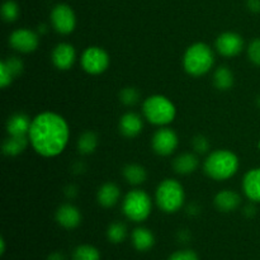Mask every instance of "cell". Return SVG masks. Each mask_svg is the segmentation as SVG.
Segmentation results:
<instances>
[{
	"label": "cell",
	"instance_id": "27",
	"mask_svg": "<svg viewBox=\"0 0 260 260\" xmlns=\"http://www.w3.org/2000/svg\"><path fill=\"white\" fill-rule=\"evenodd\" d=\"M2 15L5 22H14L19 15V7L15 2L8 0L2 7Z\"/></svg>",
	"mask_w": 260,
	"mask_h": 260
},
{
	"label": "cell",
	"instance_id": "31",
	"mask_svg": "<svg viewBox=\"0 0 260 260\" xmlns=\"http://www.w3.org/2000/svg\"><path fill=\"white\" fill-rule=\"evenodd\" d=\"M13 79L14 78L12 76V74L9 73V70L7 69L5 63L2 61V63H0V86H2V88H7V86L12 83Z\"/></svg>",
	"mask_w": 260,
	"mask_h": 260
},
{
	"label": "cell",
	"instance_id": "34",
	"mask_svg": "<svg viewBox=\"0 0 260 260\" xmlns=\"http://www.w3.org/2000/svg\"><path fill=\"white\" fill-rule=\"evenodd\" d=\"M248 8L253 13H260V0H248Z\"/></svg>",
	"mask_w": 260,
	"mask_h": 260
},
{
	"label": "cell",
	"instance_id": "23",
	"mask_svg": "<svg viewBox=\"0 0 260 260\" xmlns=\"http://www.w3.org/2000/svg\"><path fill=\"white\" fill-rule=\"evenodd\" d=\"M213 84L220 90H229L234 85V75L228 68H218L213 76Z\"/></svg>",
	"mask_w": 260,
	"mask_h": 260
},
{
	"label": "cell",
	"instance_id": "17",
	"mask_svg": "<svg viewBox=\"0 0 260 260\" xmlns=\"http://www.w3.org/2000/svg\"><path fill=\"white\" fill-rule=\"evenodd\" d=\"M241 198L233 190H222L215 198V205L222 212H231L240 206Z\"/></svg>",
	"mask_w": 260,
	"mask_h": 260
},
{
	"label": "cell",
	"instance_id": "21",
	"mask_svg": "<svg viewBox=\"0 0 260 260\" xmlns=\"http://www.w3.org/2000/svg\"><path fill=\"white\" fill-rule=\"evenodd\" d=\"M28 140L25 136H9L3 144V152L8 156H17L25 150Z\"/></svg>",
	"mask_w": 260,
	"mask_h": 260
},
{
	"label": "cell",
	"instance_id": "39",
	"mask_svg": "<svg viewBox=\"0 0 260 260\" xmlns=\"http://www.w3.org/2000/svg\"><path fill=\"white\" fill-rule=\"evenodd\" d=\"M258 104H259V107H260V96H259V99H258Z\"/></svg>",
	"mask_w": 260,
	"mask_h": 260
},
{
	"label": "cell",
	"instance_id": "12",
	"mask_svg": "<svg viewBox=\"0 0 260 260\" xmlns=\"http://www.w3.org/2000/svg\"><path fill=\"white\" fill-rule=\"evenodd\" d=\"M76 58L75 50L69 43H60L52 51V62L60 70H69Z\"/></svg>",
	"mask_w": 260,
	"mask_h": 260
},
{
	"label": "cell",
	"instance_id": "38",
	"mask_svg": "<svg viewBox=\"0 0 260 260\" xmlns=\"http://www.w3.org/2000/svg\"><path fill=\"white\" fill-rule=\"evenodd\" d=\"M4 249H5V244H4V240L2 239V253H4Z\"/></svg>",
	"mask_w": 260,
	"mask_h": 260
},
{
	"label": "cell",
	"instance_id": "36",
	"mask_svg": "<svg viewBox=\"0 0 260 260\" xmlns=\"http://www.w3.org/2000/svg\"><path fill=\"white\" fill-rule=\"evenodd\" d=\"M47 260H65V259H63L62 254H60V253H53V254H51L50 256H48Z\"/></svg>",
	"mask_w": 260,
	"mask_h": 260
},
{
	"label": "cell",
	"instance_id": "29",
	"mask_svg": "<svg viewBox=\"0 0 260 260\" xmlns=\"http://www.w3.org/2000/svg\"><path fill=\"white\" fill-rule=\"evenodd\" d=\"M248 56L254 65L260 66V38H256L249 45Z\"/></svg>",
	"mask_w": 260,
	"mask_h": 260
},
{
	"label": "cell",
	"instance_id": "1",
	"mask_svg": "<svg viewBox=\"0 0 260 260\" xmlns=\"http://www.w3.org/2000/svg\"><path fill=\"white\" fill-rule=\"evenodd\" d=\"M28 139L40 155L45 157L56 156L68 145L69 126L58 114L43 112L32 119Z\"/></svg>",
	"mask_w": 260,
	"mask_h": 260
},
{
	"label": "cell",
	"instance_id": "40",
	"mask_svg": "<svg viewBox=\"0 0 260 260\" xmlns=\"http://www.w3.org/2000/svg\"><path fill=\"white\" fill-rule=\"evenodd\" d=\"M259 149H260V142H259Z\"/></svg>",
	"mask_w": 260,
	"mask_h": 260
},
{
	"label": "cell",
	"instance_id": "13",
	"mask_svg": "<svg viewBox=\"0 0 260 260\" xmlns=\"http://www.w3.org/2000/svg\"><path fill=\"white\" fill-rule=\"evenodd\" d=\"M56 221L65 229H75L81 222L80 211L73 205H62L56 212Z\"/></svg>",
	"mask_w": 260,
	"mask_h": 260
},
{
	"label": "cell",
	"instance_id": "11",
	"mask_svg": "<svg viewBox=\"0 0 260 260\" xmlns=\"http://www.w3.org/2000/svg\"><path fill=\"white\" fill-rule=\"evenodd\" d=\"M38 36L29 29H17L10 35L9 43L20 52H33L38 47Z\"/></svg>",
	"mask_w": 260,
	"mask_h": 260
},
{
	"label": "cell",
	"instance_id": "10",
	"mask_svg": "<svg viewBox=\"0 0 260 260\" xmlns=\"http://www.w3.org/2000/svg\"><path fill=\"white\" fill-rule=\"evenodd\" d=\"M216 48L225 57H234L243 51L244 40L238 33L225 32L218 36L216 41Z\"/></svg>",
	"mask_w": 260,
	"mask_h": 260
},
{
	"label": "cell",
	"instance_id": "18",
	"mask_svg": "<svg viewBox=\"0 0 260 260\" xmlns=\"http://www.w3.org/2000/svg\"><path fill=\"white\" fill-rule=\"evenodd\" d=\"M121 197V190L114 183H107L98 190V202L103 207H113Z\"/></svg>",
	"mask_w": 260,
	"mask_h": 260
},
{
	"label": "cell",
	"instance_id": "25",
	"mask_svg": "<svg viewBox=\"0 0 260 260\" xmlns=\"http://www.w3.org/2000/svg\"><path fill=\"white\" fill-rule=\"evenodd\" d=\"M73 258L74 260H101V254L94 246L80 245L75 249Z\"/></svg>",
	"mask_w": 260,
	"mask_h": 260
},
{
	"label": "cell",
	"instance_id": "28",
	"mask_svg": "<svg viewBox=\"0 0 260 260\" xmlns=\"http://www.w3.org/2000/svg\"><path fill=\"white\" fill-rule=\"evenodd\" d=\"M119 99L124 106H135L140 99V93L135 88H124L119 93Z\"/></svg>",
	"mask_w": 260,
	"mask_h": 260
},
{
	"label": "cell",
	"instance_id": "37",
	"mask_svg": "<svg viewBox=\"0 0 260 260\" xmlns=\"http://www.w3.org/2000/svg\"><path fill=\"white\" fill-rule=\"evenodd\" d=\"M245 215L254 216V215H255V208H254L253 206H248V207L245 208Z\"/></svg>",
	"mask_w": 260,
	"mask_h": 260
},
{
	"label": "cell",
	"instance_id": "4",
	"mask_svg": "<svg viewBox=\"0 0 260 260\" xmlns=\"http://www.w3.org/2000/svg\"><path fill=\"white\" fill-rule=\"evenodd\" d=\"M157 206L167 213H174L184 203V190L182 184L174 179H165L156 189Z\"/></svg>",
	"mask_w": 260,
	"mask_h": 260
},
{
	"label": "cell",
	"instance_id": "20",
	"mask_svg": "<svg viewBox=\"0 0 260 260\" xmlns=\"http://www.w3.org/2000/svg\"><path fill=\"white\" fill-rule=\"evenodd\" d=\"M132 243H134L135 248L137 250L146 251L152 248V245L155 243V239L150 230H147L145 228H137L132 233Z\"/></svg>",
	"mask_w": 260,
	"mask_h": 260
},
{
	"label": "cell",
	"instance_id": "24",
	"mask_svg": "<svg viewBox=\"0 0 260 260\" xmlns=\"http://www.w3.org/2000/svg\"><path fill=\"white\" fill-rule=\"evenodd\" d=\"M98 146V137L94 132H85L78 141V149L81 154H91Z\"/></svg>",
	"mask_w": 260,
	"mask_h": 260
},
{
	"label": "cell",
	"instance_id": "33",
	"mask_svg": "<svg viewBox=\"0 0 260 260\" xmlns=\"http://www.w3.org/2000/svg\"><path fill=\"white\" fill-rule=\"evenodd\" d=\"M169 260H198V256L192 250H180L170 255Z\"/></svg>",
	"mask_w": 260,
	"mask_h": 260
},
{
	"label": "cell",
	"instance_id": "14",
	"mask_svg": "<svg viewBox=\"0 0 260 260\" xmlns=\"http://www.w3.org/2000/svg\"><path fill=\"white\" fill-rule=\"evenodd\" d=\"M142 127H144V123H142L141 117L134 112H129V113L122 116L121 121H119V131L123 136L129 137V139H134L137 135H140Z\"/></svg>",
	"mask_w": 260,
	"mask_h": 260
},
{
	"label": "cell",
	"instance_id": "2",
	"mask_svg": "<svg viewBox=\"0 0 260 260\" xmlns=\"http://www.w3.org/2000/svg\"><path fill=\"white\" fill-rule=\"evenodd\" d=\"M239 169V160L229 150L213 151L205 161V172L215 180H226L234 177Z\"/></svg>",
	"mask_w": 260,
	"mask_h": 260
},
{
	"label": "cell",
	"instance_id": "8",
	"mask_svg": "<svg viewBox=\"0 0 260 260\" xmlns=\"http://www.w3.org/2000/svg\"><path fill=\"white\" fill-rule=\"evenodd\" d=\"M51 22L56 32L61 35H69L75 29V13L69 5L57 4L51 12Z\"/></svg>",
	"mask_w": 260,
	"mask_h": 260
},
{
	"label": "cell",
	"instance_id": "26",
	"mask_svg": "<svg viewBox=\"0 0 260 260\" xmlns=\"http://www.w3.org/2000/svg\"><path fill=\"white\" fill-rule=\"evenodd\" d=\"M126 234H127V229L122 222L112 223V225L108 228V231H107V235H108L109 241H112V243L114 244H118L121 243V241H123L124 238H126Z\"/></svg>",
	"mask_w": 260,
	"mask_h": 260
},
{
	"label": "cell",
	"instance_id": "9",
	"mask_svg": "<svg viewBox=\"0 0 260 260\" xmlns=\"http://www.w3.org/2000/svg\"><path fill=\"white\" fill-rule=\"evenodd\" d=\"M151 144L152 149L156 154L161 155V156H168L177 149L178 136L173 129L160 128L155 132Z\"/></svg>",
	"mask_w": 260,
	"mask_h": 260
},
{
	"label": "cell",
	"instance_id": "6",
	"mask_svg": "<svg viewBox=\"0 0 260 260\" xmlns=\"http://www.w3.org/2000/svg\"><path fill=\"white\" fill-rule=\"evenodd\" d=\"M122 210L127 218L135 222H141L146 220L151 212V200L144 190H131L124 197Z\"/></svg>",
	"mask_w": 260,
	"mask_h": 260
},
{
	"label": "cell",
	"instance_id": "22",
	"mask_svg": "<svg viewBox=\"0 0 260 260\" xmlns=\"http://www.w3.org/2000/svg\"><path fill=\"white\" fill-rule=\"evenodd\" d=\"M123 177L126 178V180L129 183V184L139 185L146 180L147 173L141 165L129 164L127 165V167H124Z\"/></svg>",
	"mask_w": 260,
	"mask_h": 260
},
{
	"label": "cell",
	"instance_id": "35",
	"mask_svg": "<svg viewBox=\"0 0 260 260\" xmlns=\"http://www.w3.org/2000/svg\"><path fill=\"white\" fill-rule=\"evenodd\" d=\"M65 193L69 198H74L76 197V194H78V188H76L75 185H69V187L65 189Z\"/></svg>",
	"mask_w": 260,
	"mask_h": 260
},
{
	"label": "cell",
	"instance_id": "32",
	"mask_svg": "<svg viewBox=\"0 0 260 260\" xmlns=\"http://www.w3.org/2000/svg\"><path fill=\"white\" fill-rule=\"evenodd\" d=\"M193 147L197 152H206L210 149V142L205 136H197L193 140Z\"/></svg>",
	"mask_w": 260,
	"mask_h": 260
},
{
	"label": "cell",
	"instance_id": "16",
	"mask_svg": "<svg viewBox=\"0 0 260 260\" xmlns=\"http://www.w3.org/2000/svg\"><path fill=\"white\" fill-rule=\"evenodd\" d=\"M32 121L24 113L13 114L7 122V131L9 136H25L29 134Z\"/></svg>",
	"mask_w": 260,
	"mask_h": 260
},
{
	"label": "cell",
	"instance_id": "5",
	"mask_svg": "<svg viewBox=\"0 0 260 260\" xmlns=\"http://www.w3.org/2000/svg\"><path fill=\"white\" fill-rule=\"evenodd\" d=\"M144 114L150 123L164 126L174 119L175 107L165 96L152 95L144 102Z\"/></svg>",
	"mask_w": 260,
	"mask_h": 260
},
{
	"label": "cell",
	"instance_id": "30",
	"mask_svg": "<svg viewBox=\"0 0 260 260\" xmlns=\"http://www.w3.org/2000/svg\"><path fill=\"white\" fill-rule=\"evenodd\" d=\"M3 62L5 63V66L9 70V73L12 74L13 78L18 76L23 71V63L18 57H10L8 60L3 61Z\"/></svg>",
	"mask_w": 260,
	"mask_h": 260
},
{
	"label": "cell",
	"instance_id": "3",
	"mask_svg": "<svg viewBox=\"0 0 260 260\" xmlns=\"http://www.w3.org/2000/svg\"><path fill=\"white\" fill-rule=\"evenodd\" d=\"M215 56L206 43H194L185 51L183 65L185 71L192 76H202L212 69Z\"/></svg>",
	"mask_w": 260,
	"mask_h": 260
},
{
	"label": "cell",
	"instance_id": "19",
	"mask_svg": "<svg viewBox=\"0 0 260 260\" xmlns=\"http://www.w3.org/2000/svg\"><path fill=\"white\" fill-rule=\"evenodd\" d=\"M198 164H200V161H198L196 155L183 154L174 160V162H173V168H174V170L178 173V174L187 175L194 172V170L198 168Z\"/></svg>",
	"mask_w": 260,
	"mask_h": 260
},
{
	"label": "cell",
	"instance_id": "7",
	"mask_svg": "<svg viewBox=\"0 0 260 260\" xmlns=\"http://www.w3.org/2000/svg\"><path fill=\"white\" fill-rule=\"evenodd\" d=\"M109 65V56L103 48L89 47L81 56V66L86 73L98 75L104 73Z\"/></svg>",
	"mask_w": 260,
	"mask_h": 260
},
{
	"label": "cell",
	"instance_id": "15",
	"mask_svg": "<svg viewBox=\"0 0 260 260\" xmlns=\"http://www.w3.org/2000/svg\"><path fill=\"white\" fill-rule=\"evenodd\" d=\"M243 189L249 200L260 203V168L246 173L243 180Z\"/></svg>",
	"mask_w": 260,
	"mask_h": 260
}]
</instances>
